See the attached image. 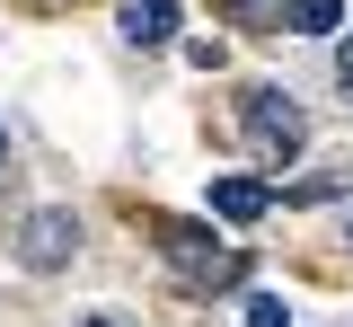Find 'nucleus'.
<instances>
[{"label": "nucleus", "instance_id": "4468645a", "mask_svg": "<svg viewBox=\"0 0 353 327\" xmlns=\"http://www.w3.org/2000/svg\"><path fill=\"white\" fill-rule=\"evenodd\" d=\"M88 327H106V319H88Z\"/></svg>", "mask_w": 353, "mask_h": 327}, {"label": "nucleus", "instance_id": "f03ea898", "mask_svg": "<svg viewBox=\"0 0 353 327\" xmlns=\"http://www.w3.org/2000/svg\"><path fill=\"white\" fill-rule=\"evenodd\" d=\"M239 133H248V150H256L265 168H283V159L309 141V115H301L292 89H248L239 97Z\"/></svg>", "mask_w": 353, "mask_h": 327}, {"label": "nucleus", "instance_id": "7ed1b4c3", "mask_svg": "<svg viewBox=\"0 0 353 327\" xmlns=\"http://www.w3.org/2000/svg\"><path fill=\"white\" fill-rule=\"evenodd\" d=\"M71 248H80V221H71V212H36V221L18 230V257H27L36 275H53V266H62Z\"/></svg>", "mask_w": 353, "mask_h": 327}, {"label": "nucleus", "instance_id": "9b49d317", "mask_svg": "<svg viewBox=\"0 0 353 327\" xmlns=\"http://www.w3.org/2000/svg\"><path fill=\"white\" fill-rule=\"evenodd\" d=\"M336 89L353 97V36H345V45H336Z\"/></svg>", "mask_w": 353, "mask_h": 327}, {"label": "nucleus", "instance_id": "9d476101", "mask_svg": "<svg viewBox=\"0 0 353 327\" xmlns=\"http://www.w3.org/2000/svg\"><path fill=\"white\" fill-rule=\"evenodd\" d=\"M327 195H345V177H301V186H292V204H327Z\"/></svg>", "mask_w": 353, "mask_h": 327}, {"label": "nucleus", "instance_id": "0eeeda50", "mask_svg": "<svg viewBox=\"0 0 353 327\" xmlns=\"http://www.w3.org/2000/svg\"><path fill=\"white\" fill-rule=\"evenodd\" d=\"M221 18H230V27H274L283 0H221Z\"/></svg>", "mask_w": 353, "mask_h": 327}, {"label": "nucleus", "instance_id": "1a4fd4ad", "mask_svg": "<svg viewBox=\"0 0 353 327\" xmlns=\"http://www.w3.org/2000/svg\"><path fill=\"white\" fill-rule=\"evenodd\" d=\"M221 53H230L221 36H194V45H185V62H194V71H221Z\"/></svg>", "mask_w": 353, "mask_h": 327}, {"label": "nucleus", "instance_id": "39448f33", "mask_svg": "<svg viewBox=\"0 0 353 327\" xmlns=\"http://www.w3.org/2000/svg\"><path fill=\"white\" fill-rule=\"evenodd\" d=\"M212 212L221 221H265L274 212V186L265 177H212Z\"/></svg>", "mask_w": 353, "mask_h": 327}, {"label": "nucleus", "instance_id": "f257e3e1", "mask_svg": "<svg viewBox=\"0 0 353 327\" xmlns=\"http://www.w3.org/2000/svg\"><path fill=\"white\" fill-rule=\"evenodd\" d=\"M150 239H159V257H168L194 292H230V283H248V248L212 239L203 221H150Z\"/></svg>", "mask_w": 353, "mask_h": 327}, {"label": "nucleus", "instance_id": "423d86ee", "mask_svg": "<svg viewBox=\"0 0 353 327\" xmlns=\"http://www.w3.org/2000/svg\"><path fill=\"white\" fill-rule=\"evenodd\" d=\"M336 18H345V0H292V27H301V36H327Z\"/></svg>", "mask_w": 353, "mask_h": 327}, {"label": "nucleus", "instance_id": "f8f14e48", "mask_svg": "<svg viewBox=\"0 0 353 327\" xmlns=\"http://www.w3.org/2000/svg\"><path fill=\"white\" fill-rule=\"evenodd\" d=\"M0 168H9V133H0Z\"/></svg>", "mask_w": 353, "mask_h": 327}, {"label": "nucleus", "instance_id": "6e6552de", "mask_svg": "<svg viewBox=\"0 0 353 327\" xmlns=\"http://www.w3.org/2000/svg\"><path fill=\"white\" fill-rule=\"evenodd\" d=\"M248 327H292V310H283V292H256V301H248Z\"/></svg>", "mask_w": 353, "mask_h": 327}, {"label": "nucleus", "instance_id": "ddd939ff", "mask_svg": "<svg viewBox=\"0 0 353 327\" xmlns=\"http://www.w3.org/2000/svg\"><path fill=\"white\" fill-rule=\"evenodd\" d=\"M345 248H353V221H345Z\"/></svg>", "mask_w": 353, "mask_h": 327}, {"label": "nucleus", "instance_id": "20e7f679", "mask_svg": "<svg viewBox=\"0 0 353 327\" xmlns=\"http://www.w3.org/2000/svg\"><path fill=\"white\" fill-rule=\"evenodd\" d=\"M115 27H124V45H168L176 36V0H124V9H115Z\"/></svg>", "mask_w": 353, "mask_h": 327}]
</instances>
